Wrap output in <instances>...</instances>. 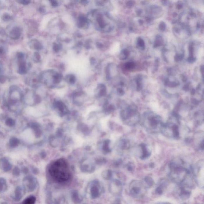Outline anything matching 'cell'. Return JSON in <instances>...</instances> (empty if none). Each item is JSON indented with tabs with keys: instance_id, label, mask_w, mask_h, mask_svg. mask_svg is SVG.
<instances>
[{
	"instance_id": "4fadbf2b",
	"label": "cell",
	"mask_w": 204,
	"mask_h": 204,
	"mask_svg": "<svg viewBox=\"0 0 204 204\" xmlns=\"http://www.w3.org/2000/svg\"><path fill=\"white\" fill-rule=\"evenodd\" d=\"M109 191L112 194L119 195L121 194L123 190L122 183L119 180H114L110 183Z\"/></svg>"
},
{
	"instance_id": "ac0fdd59",
	"label": "cell",
	"mask_w": 204,
	"mask_h": 204,
	"mask_svg": "<svg viewBox=\"0 0 204 204\" xmlns=\"http://www.w3.org/2000/svg\"><path fill=\"white\" fill-rule=\"evenodd\" d=\"M24 189L20 186L17 187L16 188L15 191V195L13 197L15 201H19L22 199L24 195Z\"/></svg>"
},
{
	"instance_id": "8d00e7d4",
	"label": "cell",
	"mask_w": 204,
	"mask_h": 204,
	"mask_svg": "<svg viewBox=\"0 0 204 204\" xmlns=\"http://www.w3.org/2000/svg\"><path fill=\"white\" fill-rule=\"evenodd\" d=\"M17 56L18 59H19V60H23L24 56V54L22 53L18 52V53L17 54Z\"/></svg>"
},
{
	"instance_id": "ab89813d",
	"label": "cell",
	"mask_w": 204,
	"mask_h": 204,
	"mask_svg": "<svg viewBox=\"0 0 204 204\" xmlns=\"http://www.w3.org/2000/svg\"><path fill=\"white\" fill-rule=\"evenodd\" d=\"M134 5V2L133 1H129L127 3V5L128 7H131Z\"/></svg>"
},
{
	"instance_id": "4dcf8cb0",
	"label": "cell",
	"mask_w": 204,
	"mask_h": 204,
	"mask_svg": "<svg viewBox=\"0 0 204 204\" xmlns=\"http://www.w3.org/2000/svg\"><path fill=\"white\" fill-rule=\"evenodd\" d=\"M2 18L4 21H7L10 20L12 18V17L9 14L5 13L2 16Z\"/></svg>"
},
{
	"instance_id": "5bb4252c",
	"label": "cell",
	"mask_w": 204,
	"mask_h": 204,
	"mask_svg": "<svg viewBox=\"0 0 204 204\" xmlns=\"http://www.w3.org/2000/svg\"><path fill=\"white\" fill-rule=\"evenodd\" d=\"M101 189L98 181H95L92 185L90 189V195L92 199L99 198L101 195Z\"/></svg>"
},
{
	"instance_id": "7bdbcfd3",
	"label": "cell",
	"mask_w": 204,
	"mask_h": 204,
	"mask_svg": "<svg viewBox=\"0 0 204 204\" xmlns=\"http://www.w3.org/2000/svg\"><path fill=\"white\" fill-rule=\"evenodd\" d=\"M113 204H121L120 200L116 199L113 203Z\"/></svg>"
},
{
	"instance_id": "e0dca14e",
	"label": "cell",
	"mask_w": 204,
	"mask_h": 204,
	"mask_svg": "<svg viewBox=\"0 0 204 204\" xmlns=\"http://www.w3.org/2000/svg\"><path fill=\"white\" fill-rule=\"evenodd\" d=\"M21 34V29L19 27H15L10 32L9 36L12 39L17 40L20 37Z\"/></svg>"
},
{
	"instance_id": "484cf974",
	"label": "cell",
	"mask_w": 204,
	"mask_h": 204,
	"mask_svg": "<svg viewBox=\"0 0 204 204\" xmlns=\"http://www.w3.org/2000/svg\"><path fill=\"white\" fill-rule=\"evenodd\" d=\"M129 54V52L127 49H124L121 52L120 55V58L121 60H126L128 57Z\"/></svg>"
},
{
	"instance_id": "7c38bea8",
	"label": "cell",
	"mask_w": 204,
	"mask_h": 204,
	"mask_svg": "<svg viewBox=\"0 0 204 204\" xmlns=\"http://www.w3.org/2000/svg\"><path fill=\"white\" fill-rule=\"evenodd\" d=\"M138 150V154L140 159L142 160L146 159L150 156L151 152L147 145L142 143L137 148Z\"/></svg>"
},
{
	"instance_id": "52a82bcc",
	"label": "cell",
	"mask_w": 204,
	"mask_h": 204,
	"mask_svg": "<svg viewBox=\"0 0 204 204\" xmlns=\"http://www.w3.org/2000/svg\"><path fill=\"white\" fill-rule=\"evenodd\" d=\"M130 194L134 198H140L146 194L148 188L143 181L133 180L130 183Z\"/></svg>"
},
{
	"instance_id": "603a6c76",
	"label": "cell",
	"mask_w": 204,
	"mask_h": 204,
	"mask_svg": "<svg viewBox=\"0 0 204 204\" xmlns=\"http://www.w3.org/2000/svg\"><path fill=\"white\" fill-rule=\"evenodd\" d=\"M143 181L148 189L150 188L154 184V180L150 177H146Z\"/></svg>"
},
{
	"instance_id": "2e32d148",
	"label": "cell",
	"mask_w": 204,
	"mask_h": 204,
	"mask_svg": "<svg viewBox=\"0 0 204 204\" xmlns=\"http://www.w3.org/2000/svg\"><path fill=\"white\" fill-rule=\"evenodd\" d=\"M89 21L87 17L80 16L77 20V26L80 29H87L89 26Z\"/></svg>"
},
{
	"instance_id": "cb8c5ba5",
	"label": "cell",
	"mask_w": 204,
	"mask_h": 204,
	"mask_svg": "<svg viewBox=\"0 0 204 204\" xmlns=\"http://www.w3.org/2000/svg\"><path fill=\"white\" fill-rule=\"evenodd\" d=\"M36 200L35 196H29L23 201L22 204H35Z\"/></svg>"
},
{
	"instance_id": "f6af8a7d",
	"label": "cell",
	"mask_w": 204,
	"mask_h": 204,
	"mask_svg": "<svg viewBox=\"0 0 204 204\" xmlns=\"http://www.w3.org/2000/svg\"><path fill=\"white\" fill-rule=\"evenodd\" d=\"M3 52V49L2 47H0V54H2Z\"/></svg>"
},
{
	"instance_id": "e575fe53",
	"label": "cell",
	"mask_w": 204,
	"mask_h": 204,
	"mask_svg": "<svg viewBox=\"0 0 204 204\" xmlns=\"http://www.w3.org/2000/svg\"><path fill=\"white\" fill-rule=\"evenodd\" d=\"M166 28V24L164 22H162L159 25V29H160L161 31H165Z\"/></svg>"
},
{
	"instance_id": "ba28073f",
	"label": "cell",
	"mask_w": 204,
	"mask_h": 204,
	"mask_svg": "<svg viewBox=\"0 0 204 204\" xmlns=\"http://www.w3.org/2000/svg\"><path fill=\"white\" fill-rule=\"evenodd\" d=\"M192 173L195 183L200 188L203 189L204 185L203 162H200L195 166H192Z\"/></svg>"
},
{
	"instance_id": "d6986e66",
	"label": "cell",
	"mask_w": 204,
	"mask_h": 204,
	"mask_svg": "<svg viewBox=\"0 0 204 204\" xmlns=\"http://www.w3.org/2000/svg\"><path fill=\"white\" fill-rule=\"evenodd\" d=\"M29 46L30 48L36 50H39L42 48V44L36 40H32L29 42Z\"/></svg>"
},
{
	"instance_id": "83f0119b",
	"label": "cell",
	"mask_w": 204,
	"mask_h": 204,
	"mask_svg": "<svg viewBox=\"0 0 204 204\" xmlns=\"http://www.w3.org/2000/svg\"><path fill=\"white\" fill-rule=\"evenodd\" d=\"M162 38L160 36H158L157 38H156L155 44H154V47H157L160 46L162 45Z\"/></svg>"
},
{
	"instance_id": "681fc988",
	"label": "cell",
	"mask_w": 204,
	"mask_h": 204,
	"mask_svg": "<svg viewBox=\"0 0 204 204\" xmlns=\"http://www.w3.org/2000/svg\"><path fill=\"white\" fill-rule=\"evenodd\" d=\"M187 204V203H185V204Z\"/></svg>"
},
{
	"instance_id": "f35d334b",
	"label": "cell",
	"mask_w": 204,
	"mask_h": 204,
	"mask_svg": "<svg viewBox=\"0 0 204 204\" xmlns=\"http://www.w3.org/2000/svg\"><path fill=\"white\" fill-rule=\"evenodd\" d=\"M20 173V171H19L18 168H16L14 169L13 171V174L15 175H18Z\"/></svg>"
},
{
	"instance_id": "8fae6325",
	"label": "cell",
	"mask_w": 204,
	"mask_h": 204,
	"mask_svg": "<svg viewBox=\"0 0 204 204\" xmlns=\"http://www.w3.org/2000/svg\"><path fill=\"white\" fill-rule=\"evenodd\" d=\"M177 193L180 198L182 200H186L189 198L193 188L185 185H178Z\"/></svg>"
},
{
	"instance_id": "4316f807",
	"label": "cell",
	"mask_w": 204,
	"mask_h": 204,
	"mask_svg": "<svg viewBox=\"0 0 204 204\" xmlns=\"http://www.w3.org/2000/svg\"><path fill=\"white\" fill-rule=\"evenodd\" d=\"M66 79L71 83H73L75 81V77L73 74H68L66 76Z\"/></svg>"
},
{
	"instance_id": "7dc6e473",
	"label": "cell",
	"mask_w": 204,
	"mask_h": 204,
	"mask_svg": "<svg viewBox=\"0 0 204 204\" xmlns=\"http://www.w3.org/2000/svg\"><path fill=\"white\" fill-rule=\"evenodd\" d=\"M2 72V69L1 67V66H0V75L1 74Z\"/></svg>"
},
{
	"instance_id": "3957f363",
	"label": "cell",
	"mask_w": 204,
	"mask_h": 204,
	"mask_svg": "<svg viewBox=\"0 0 204 204\" xmlns=\"http://www.w3.org/2000/svg\"><path fill=\"white\" fill-rule=\"evenodd\" d=\"M49 173L51 177L58 183H66L72 179L69 165L63 159H59L53 163L49 166Z\"/></svg>"
},
{
	"instance_id": "bcb514c9",
	"label": "cell",
	"mask_w": 204,
	"mask_h": 204,
	"mask_svg": "<svg viewBox=\"0 0 204 204\" xmlns=\"http://www.w3.org/2000/svg\"><path fill=\"white\" fill-rule=\"evenodd\" d=\"M158 204H171L168 203H160Z\"/></svg>"
},
{
	"instance_id": "5b68a950",
	"label": "cell",
	"mask_w": 204,
	"mask_h": 204,
	"mask_svg": "<svg viewBox=\"0 0 204 204\" xmlns=\"http://www.w3.org/2000/svg\"><path fill=\"white\" fill-rule=\"evenodd\" d=\"M180 117L176 113H173L168 122L163 125L161 132L171 139H178L180 136Z\"/></svg>"
},
{
	"instance_id": "44dd1931",
	"label": "cell",
	"mask_w": 204,
	"mask_h": 204,
	"mask_svg": "<svg viewBox=\"0 0 204 204\" xmlns=\"http://www.w3.org/2000/svg\"><path fill=\"white\" fill-rule=\"evenodd\" d=\"M8 188L6 180L3 178H0V194L6 191Z\"/></svg>"
},
{
	"instance_id": "d590c367",
	"label": "cell",
	"mask_w": 204,
	"mask_h": 204,
	"mask_svg": "<svg viewBox=\"0 0 204 204\" xmlns=\"http://www.w3.org/2000/svg\"><path fill=\"white\" fill-rule=\"evenodd\" d=\"M17 2L25 5H29V3H31V1H27V0H21V1H17Z\"/></svg>"
},
{
	"instance_id": "6da1fadb",
	"label": "cell",
	"mask_w": 204,
	"mask_h": 204,
	"mask_svg": "<svg viewBox=\"0 0 204 204\" xmlns=\"http://www.w3.org/2000/svg\"><path fill=\"white\" fill-rule=\"evenodd\" d=\"M169 177L171 181L179 185L184 182L192 174V166H188L181 158H176L170 162L169 165Z\"/></svg>"
},
{
	"instance_id": "b9f144b4",
	"label": "cell",
	"mask_w": 204,
	"mask_h": 204,
	"mask_svg": "<svg viewBox=\"0 0 204 204\" xmlns=\"http://www.w3.org/2000/svg\"><path fill=\"white\" fill-rule=\"evenodd\" d=\"M195 58H194L193 57H189L188 59V61H189L190 63H193L195 61Z\"/></svg>"
},
{
	"instance_id": "d4e9b609",
	"label": "cell",
	"mask_w": 204,
	"mask_h": 204,
	"mask_svg": "<svg viewBox=\"0 0 204 204\" xmlns=\"http://www.w3.org/2000/svg\"><path fill=\"white\" fill-rule=\"evenodd\" d=\"M113 173L111 171H107L103 173L102 174V178L106 180H110L112 178Z\"/></svg>"
},
{
	"instance_id": "9a60e30c",
	"label": "cell",
	"mask_w": 204,
	"mask_h": 204,
	"mask_svg": "<svg viewBox=\"0 0 204 204\" xmlns=\"http://www.w3.org/2000/svg\"><path fill=\"white\" fill-rule=\"evenodd\" d=\"M169 185V181L167 179L163 178L161 179L158 182L156 189L155 193L157 195H161L164 194L166 189Z\"/></svg>"
},
{
	"instance_id": "836d02e7",
	"label": "cell",
	"mask_w": 204,
	"mask_h": 204,
	"mask_svg": "<svg viewBox=\"0 0 204 204\" xmlns=\"http://www.w3.org/2000/svg\"><path fill=\"white\" fill-rule=\"evenodd\" d=\"M127 169H128L129 171H132L134 170V165H133V164H132V163H129V164H128V165H127Z\"/></svg>"
},
{
	"instance_id": "f1b7e54d",
	"label": "cell",
	"mask_w": 204,
	"mask_h": 204,
	"mask_svg": "<svg viewBox=\"0 0 204 204\" xmlns=\"http://www.w3.org/2000/svg\"><path fill=\"white\" fill-rule=\"evenodd\" d=\"M135 66V65L134 63H133L128 62L126 63L125 67L127 70H132V69L134 68Z\"/></svg>"
},
{
	"instance_id": "f546056e",
	"label": "cell",
	"mask_w": 204,
	"mask_h": 204,
	"mask_svg": "<svg viewBox=\"0 0 204 204\" xmlns=\"http://www.w3.org/2000/svg\"><path fill=\"white\" fill-rule=\"evenodd\" d=\"M33 59L36 62H39L41 60L40 55L38 52H35L34 54Z\"/></svg>"
},
{
	"instance_id": "d6a6232c",
	"label": "cell",
	"mask_w": 204,
	"mask_h": 204,
	"mask_svg": "<svg viewBox=\"0 0 204 204\" xmlns=\"http://www.w3.org/2000/svg\"><path fill=\"white\" fill-rule=\"evenodd\" d=\"M61 48V46L59 44H54L53 46V49L55 52H56L60 51Z\"/></svg>"
},
{
	"instance_id": "74e56055",
	"label": "cell",
	"mask_w": 204,
	"mask_h": 204,
	"mask_svg": "<svg viewBox=\"0 0 204 204\" xmlns=\"http://www.w3.org/2000/svg\"><path fill=\"white\" fill-rule=\"evenodd\" d=\"M183 56L182 54H178L175 56V60L177 61H180L183 59Z\"/></svg>"
},
{
	"instance_id": "277c9868",
	"label": "cell",
	"mask_w": 204,
	"mask_h": 204,
	"mask_svg": "<svg viewBox=\"0 0 204 204\" xmlns=\"http://www.w3.org/2000/svg\"><path fill=\"white\" fill-rule=\"evenodd\" d=\"M148 132L156 134L161 132L164 123L162 118L152 111H146L141 116L140 123Z\"/></svg>"
},
{
	"instance_id": "c3c4849f",
	"label": "cell",
	"mask_w": 204,
	"mask_h": 204,
	"mask_svg": "<svg viewBox=\"0 0 204 204\" xmlns=\"http://www.w3.org/2000/svg\"><path fill=\"white\" fill-rule=\"evenodd\" d=\"M139 22H140V24H143V20H139Z\"/></svg>"
},
{
	"instance_id": "7a4b0ae2",
	"label": "cell",
	"mask_w": 204,
	"mask_h": 204,
	"mask_svg": "<svg viewBox=\"0 0 204 204\" xmlns=\"http://www.w3.org/2000/svg\"><path fill=\"white\" fill-rule=\"evenodd\" d=\"M89 22L93 24L96 30L107 33L114 28L113 22L108 14L101 10L94 9L88 13L87 17Z\"/></svg>"
},
{
	"instance_id": "30bf717a",
	"label": "cell",
	"mask_w": 204,
	"mask_h": 204,
	"mask_svg": "<svg viewBox=\"0 0 204 204\" xmlns=\"http://www.w3.org/2000/svg\"><path fill=\"white\" fill-rule=\"evenodd\" d=\"M22 184L25 191L32 192L37 186V181L34 177L29 176L25 177L24 178Z\"/></svg>"
},
{
	"instance_id": "ffe728a7",
	"label": "cell",
	"mask_w": 204,
	"mask_h": 204,
	"mask_svg": "<svg viewBox=\"0 0 204 204\" xmlns=\"http://www.w3.org/2000/svg\"><path fill=\"white\" fill-rule=\"evenodd\" d=\"M71 198L72 201L74 203L78 204L81 202L82 198L80 195L79 194L78 192L77 191H73L72 192Z\"/></svg>"
},
{
	"instance_id": "9c48e42d",
	"label": "cell",
	"mask_w": 204,
	"mask_h": 204,
	"mask_svg": "<svg viewBox=\"0 0 204 204\" xmlns=\"http://www.w3.org/2000/svg\"><path fill=\"white\" fill-rule=\"evenodd\" d=\"M40 75L41 79L46 82L52 81L54 83H58L62 79L61 73L54 70H46L42 72Z\"/></svg>"
},
{
	"instance_id": "8992f818",
	"label": "cell",
	"mask_w": 204,
	"mask_h": 204,
	"mask_svg": "<svg viewBox=\"0 0 204 204\" xmlns=\"http://www.w3.org/2000/svg\"><path fill=\"white\" fill-rule=\"evenodd\" d=\"M122 116L125 123L130 127H135L140 123L141 116L134 104L127 106L123 111Z\"/></svg>"
},
{
	"instance_id": "7402d4cb",
	"label": "cell",
	"mask_w": 204,
	"mask_h": 204,
	"mask_svg": "<svg viewBox=\"0 0 204 204\" xmlns=\"http://www.w3.org/2000/svg\"><path fill=\"white\" fill-rule=\"evenodd\" d=\"M27 72V68L24 61L20 62L18 67V73L21 75H24Z\"/></svg>"
},
{
	"instance_id": "ee69618b",
	"label": "cell",
	"mask_w": 204,
	"mask_h": 204,
	"mask_svg": "<svg viewBox=\"0 0 204 204\" xmlns=\"http://www.w3.org/2000/svg\"><path fill=\"white\" fill-rule=\"evenodd\" d=\"M5 80H6V78H5V77L3 76H0V82H4Z\"/></svg>"
},
{
	"instance_id": "60d3db41",
	"label": "cell",
	"mask_w": 204,
	"mask_h": 204,
	"mask_svg": "<svg viewBox=\"0 0 204 204\" xmlns=\"http://www.w3.org/2000/svg\"><path fill=\"white\" fill-rule=\"evenodd\" d=\"M51 5L52 6H54V7H56L58 5V3L56 1H51Z\"/></svg>"
},
{
	"instance_id": "1f68e13d",
	"label": "cell",
	"mask_w": 204,
	"mask_h": 204,
	"mask_svg": "<svg viewBox=\"0 0 204 204\" xmlns=\"http://www.w3.org/2000/svg\"><path fill=\"white\" fill-rule=\"evenodd\" d=\"M138 44L139 47L143 48L145 47V43L142 39L139 38L138 40Z\"/></svg>"
}]
</instances>
